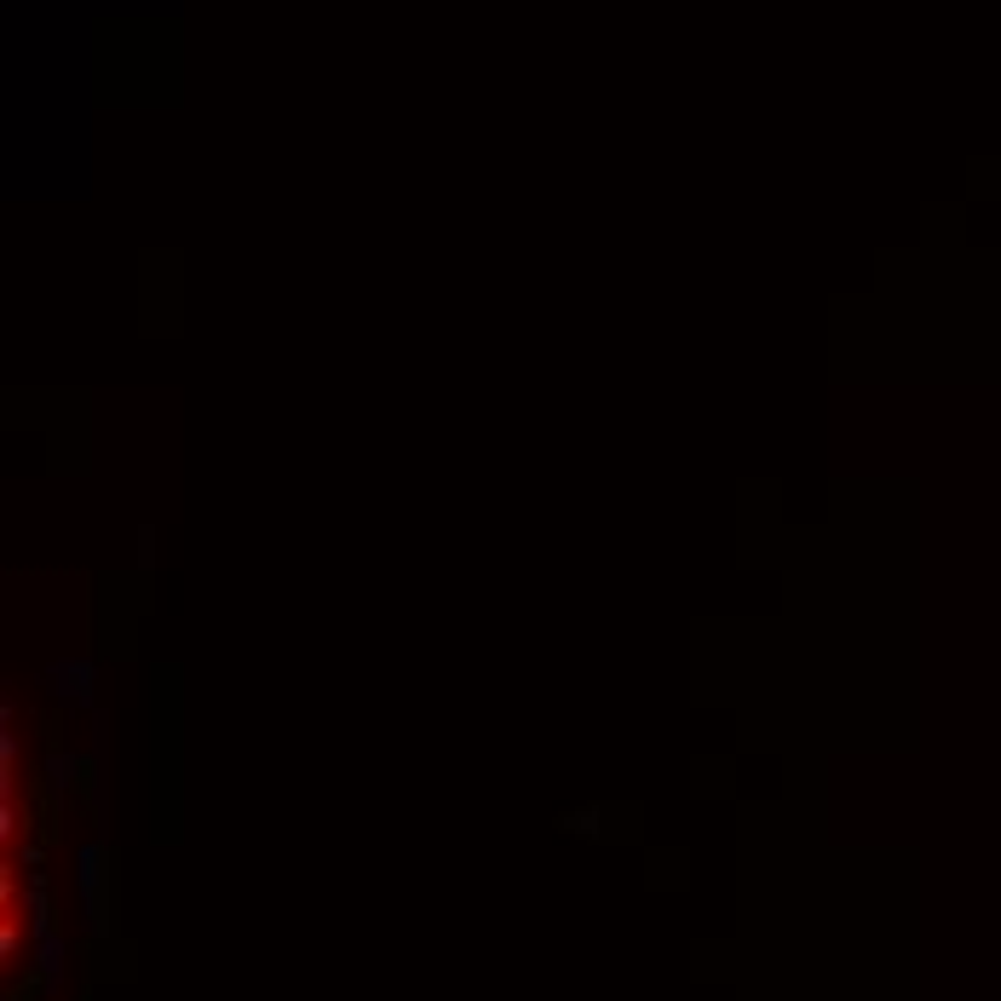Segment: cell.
I'll use <instances>...</instances> for the list:
<instances>
[{"label": "cell", "mask_w": 1001, "mask_h": 1001, "mask_svg": "<svg viewBox=\"0 0 1001 1001\" xmlns=\"http://www.w3.org/2000/svg\"><path fill=\"white\" fill-rule=\"evenodd\" d=\"M58 679H64V685H58V691H64V697H75V702H87V668H81V662H75V668H58Z\"/></svg>", "instance_id": "6da1fadb"}]
</instances>
